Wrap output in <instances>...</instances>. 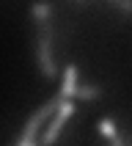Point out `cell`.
Here are the masks:
<instances>
[{
    "label": "cell",
    "instance_id": "obj_1",
    "mask_svg": "<svg viewBox=\"0 0 132 146\" xmlns=\"http://www.w3.org/2000/svg\"><path fill=\"white\" fill-rule=\"evenodd\" d=\"M61 102H63V97H61V94H55L47 105H41L39 110L28 119V124H25V130H22V138H19V143H16V146H39V143H36V138H39L41 127H44V121H47V119H52V113L61 108Z\"/></svg>",
    "mask_w": 132,
    "mask_h": 146
},
{
    "label": "cell",
    "instance_id": "obj_2",
    "mask_svg": "<svg viewBox=\"0 0 132 146\" xmlns=\"http://www.w3.org/2000/svg\"><path fill=\"white\" fill-rule=\"evenodd\" d=\"M74 110H77V108H74V99H63V102H61V108L52 113L50 124L44 127V132H41V143H39V146H52V143H55L58 135H61V130H63V124L74 116Z\"/></svg>",
    "mask_w": 132,
    "mask_h": 146
},
{
    "label": "cell",
    "instance_id": "obj_3",
    "mask_svg": "<svg viewBox=\"0 0 132 146\" xmlns=\"http://www.w3.org/2000/svg\"><path fill=\"white\" fill-rule=\"evenodd\" d=\"M39 66L44 77H55V58H52V22H39Z\"/></svg>",
    "mask_w": 132,
    "mask_h": 146
},
{
    "label": "cell",
    "instance_id": "obj_4",
    "mask_svg": "<svg viewBox=\"0 0 132 146\" xmlns=\"http://www.w3.org/2000/svg\"><path fill=\"white\" fill-rule=\"evenodd\" d=\"M77 88H80V86H77V66L69 64L66 72H63V86H61L58 94H61L63 99H74V97H77Z\"/></svg>",
    "mask_w": 132,
    "mask_h": 146
},
{
    "label": "cell",
    "instance_id": "obj_5",
    "mask_svg": "<svg viewBox=\"0 0 132 146\" xmlns=\"http://www.w3.org/2000/svg\"><path fill=\"white\" fill-rule=\"evenodd\" d=\"M102 97V88H96V86H80L77 88V99H96Z\"/></svg>",
    "mask_w": 132,
    "mask_h": 146
},
{
    "label": "cell",
    "instance_id": "obj_6",
    "mask_svg": "<svg viewBox=\"0 0 132 146\" xmlns=\"http://www.w3.org/2000/svg\"><path fill=\"white\" fill-rule=\"evenodd\" d=\"M50 11H52L50 6H33V17H36L39 22H47V19H50Z\"/></svg>",
    "mask_w": 132,
    "mask_h": 146
},
{
    "label": "cell",
    "instance_id": "obj_7",
    "mask_svg": "<svg viewBox=\"0 0 132 146\" xmlns=\"http://www.w3.org/2000/svg\"><path fill=\"white\" fill-rule=\"evenodd\" d=\"M118 8H124V11H132V3H116Z\"/></svg>",
    "mask_w": 132,
    "mask_h": 146
}]
</instances>
